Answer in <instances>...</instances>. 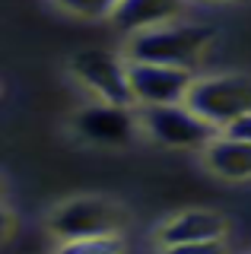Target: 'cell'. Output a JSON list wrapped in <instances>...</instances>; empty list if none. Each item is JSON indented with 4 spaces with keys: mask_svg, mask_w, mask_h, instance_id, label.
I'll return each mask as SVG.
<instances>
[{
    "mask_svg": "<svg viewBox=\"0 0 251 254\" xmlns=\"http://www.w3.org/2000/svg\"><path fill=\"white\" fill-rule=\"evenodd\" d=\"M216 38L213 26L197 22H162V26L140 29L127 38V61H150V64H172V67H194L210 51Z\"/></svg>",
    "mask_w": 251,
    "mask_h": 254,
    "instance_id": "1",
    "label": "cell"
},
{
    "mask_svg": "<svg viewBox=\"0 0 251 254\" xmlns=\"http://www.w3.org/2000/svg\"><path fill=\"white\" fill-rule=\"evenodd\" d=\"M140 124L153 140L178 149H203L210 140L219 137V124L207 121L200 111L188 102H169V105H137Z\"/></svg>",
    "mask_w": 251,
    "mask_h": 254,
    "instance_id": "2",
    "label": "cell"
},
{
    "mask_svg": "<svg viewBox=\"0 0 251 254\" xmlns=\"http://www.w3.org/2000/svg\"><path fill=\"white\" fill-rule=\"evenodd\" d=\"M124 226L127 213L105 197H73L48 216V232L58 238V245L89 235H121Z\"/></svg>",
    "mask_w": 251,
    "mask_h": 254,
    "instance_id": "3",
    "label": "cell"
},
{
    "mask_svg": "<svg viewBox=\"0 0 251 254\" xmlns=\"http://www.w3.org/2000/svg\"><path fill=\"white\" fill-rule=\"evenodd\" d=\"M70 73L76 83L96 95L99 102H115V105H137L130 92V76H127V61H121L112 51L86 48L70 58Z\"/></svg>",
    "mask_w": 251,
    "mask_h": 254,
    "instance_id": "4",
    "label": "cell"
},
{
    "mask_svg": "<svg viewBox=\"0 0 251 254\" xmlns=\"http://www.w3.org/2000/svg\"><path fill=\"white\" fill-rule=\"evenodd\" d=\"M185 102L194 111H200L207 121L226 127L229 121L251 111V76L226 73V76L194 79V86H191Z\"/></svg>",
    "mask_w": 251,
    "mask_h": 254,
    "instance_id": "5",
    "label": "cell"
},
{
    "mask_svg": "<svg viewBox=\"0 0 251 254\" xmlns=\"http://www.w3.org/2000/svg\"><path fill=\"white\" fill-rule=\"evenodd\" d=\"M130 92L137 105H169L185 102L194 86V76L188 67L172 64H150V61H127Z\"/></svg>",
    "mask_w": 251,
    "mask_h": 254,
    "instance_id": "6",
    "label": "cell"
},
{
    "mask_svg": "<svg viewBox=\"0 0 251 254\" xmlns=\"http://www.w3.org/2000/svg\"><path fill=\"white\" fill-rule=\"evenodd\" d=\"M137 105H115V102H99V105L83 108L73 118L76 133L102 146H121L130 143L140 133V111H134Z\"/></svg>",
    "mask_w": 251,
    "mask_h": 254,
    "instance_id": "7",
    "label": "cell"
},
{
    "mask_svg": "<svg viewBox=\"0 0 251 254\" xmlns=\"http://www.w3.org/2000/svg\"><path fill=\"white\" fill-rule=\"evenodd\" d=\"M226 219L210 210H191L182 216L169 219L156 235V245L169 251H185V248H210L226 235Z\"/></svg>",
    "mask_w": 251,
    "mask_h": 254,
    "instance_id": "8",
    "label": "cell"
},
{
    "mask_svg": "<svg viewBox=\"0 0 251 254\" xmlns=\"http://www.w3.org/2000/svg\"><path fill=\"white\" fill-rule=\"evenodd\" d=\"M203 162L207 169L229 181H248L251 178V143L235 137H216L203 146Z\"/></svg>",
    "mask_w": 251,
    "mask_h": 254,
    "instance_id": "9",
    "label": "cell"
},
{
    "mask_svg": "<svg viewBox=\"0 0 251 254\" xmlns=\"http://www.w3.org/2000/svg\"><path fill=\"white\" fill-rule=\"evenodd\" d=\"M182 6H185V0H121L112 22L127 32H140V29L178 19Z\"/></svg>",
    "mask_w": 251,
    "mask_h": 254,
    "instance_id": "10",
    "label": "cell"
},
{
    "mask_svg": "<svg viewBox=\"0 0 251 254\" xmlns=\"http://www.w3.org/2000/svg\"><path fill=\"white\" fill-rule=\"evenodd\" d=\"M54 3L80 19H112L121 0H54Z\"/></svg>",
    "mask_w": 251,
    "mask_h": 254,
    "instance_id": "11",
    "label": "cell"
},
{
    "mask_svg": "<svg viewBox=\"0 0 251 254\" xmlns=\"http://www.w3.org/2000/svg\"><path fill=\"white\" fill-rule=\"evenodd\" d=\"M58 248L67 251V254H86V251L105 254V251L121 248V238L118 235H89V238H76V242H64V245H58Z\"/></svg>",
    "mask_w": 251,
    "mask_h": 254,
    "instance_id": "12",
    "label": "cell"
},
{
    "mask_svg": "<svg viewBox=\"0 0 251 254\" xmlns=\"http://www.w3.org/2000/svg\"><path fill=\"white\" fill-rule=\"evenodd\" d=\"M223 133H226V137L248 140L251 143V111H248V115H242V118H235V121H229V124L223 127Z\"/></svg>",
    "mask_w": 251,
    "mask_h": 254,
    "instance_id": "13",
    "label": "cell"
},
{
    "mask_svg": "<svg viewBox=\"0 0 251 254\" xmlns=\"http://www.w3.org/2000/svg\"><path fill=\"white\" fill-rule=\"evenodd\" d=\"M232 3H242V0H232Z\"/></svg>",
    "mask_w": 251,
    "mask_h": 254,
    "instance_id": "14",
    "label": "cell"
}]
</instances>
